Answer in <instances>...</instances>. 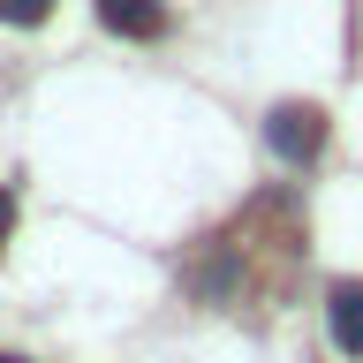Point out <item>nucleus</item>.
Wrapping results in <instances>:
<instances>
[{"label":"nucleus","mask_w":363,"mask_h":363,"mask_svg":"<svg viewBox=\"0 0 363 363\" xmlns=\"http://www.w3.org/2000/svg\"><path fill=\"white\" fill-rule=\"evenodd\" d=\"M325 325H333L340 356H363V280H340V288L325 295Z\"/></svg>","instance_id":"obj_3"},{"label":"nucleus","mask_w":363,"mask_h":363,"mask_svg":"<svg viewBox=\"0 0 363 363\" xmlns=\"http://www.w3.org/2000/svg\"><path fill=\"white\" fill-rule=\"evenodd\" d=\"M99 23H106L113 38H144L152 45V38H167L174 16H167V0H99Z\"/></svg>","instance_id":"obj_2"},{"label":"nucleus","mask_w":363,"mask_h":363,"mask_svg":"<svg viewBox=\"0 0 363 363\" xmlns=\"http://www.w3.org/2000/svg\"><path fill=\"white\" fill-rule=\"evenodd\" d=\"M8 235H16V197L0 189V250H8Z\"/></svg>","instance_id":"obj_5"},{"label":"nucleus","mask_w":363,"mask_h":363,"mask_svg":"<svg viewBox=\"0 0 363 363\" xmlns=\"http://www.w3.org/2000/svg\"><path fill=\"white\" fill-rule=\"evenodd\" d=\"M45 8H53V0H0V23L30 30V23H45Z\"/></svg>","instance_id":"obj_4"},{"label":"nucleus","mask_w":363,"mask_h":363,"mask_svg":"<svg viewBox=\"0 0 363 363\" xmlns=\"http://www.w3.org/2000/svg\"><path fill=\"white\" fill-rule=\"evenodd\" d=\"M265 144L288 167H311L318 152H325V106H303V99H288V106L265 113Z\"/></svg>","instance_id":"obj_1"},{"label":"nucleus","mask_w":363,"mask_h":363,"mask_svg":"<svg viewBox=\"0 0 363 363\" xmlns=\"http://www.w3.org/2000/svg\"><path fill=\"white\" fill-rule=\"evenodd\" d=\"M0 363H23V356H0Z\"/></svg>","instance_id":"obj_6"}]
</instances>
